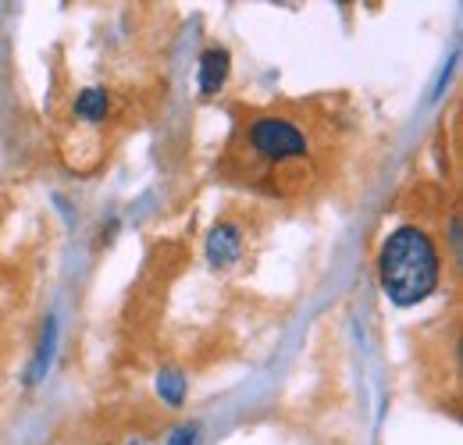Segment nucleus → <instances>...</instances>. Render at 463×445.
I'll use <instances>...</instances> for the list:
<instances>
[{
	"mask_svg": "<svg viewBox=\"0 0 463 445\" xmlns=\"http://www.w3.org/2000/svg\"><path fill=\"white\" fill-rule=\"evenodd\" d=\"M378 279L385 296L396 307H417L424 303L442 279V260L435 250V239L417 228V224H400L378 253Z\"/></svg>",
	"mask_w": 463,
	"mask_h": 445,
	"instance_id": "obj_1",
	"label": "nucleus"
},
{
	"mask_svg": "<svg viewBox=\"0 0 463 445\" xmlns=\"http://www.w3.org/2000/svg\"><path fill=\"white\" fill-rule=\"evenodd\" d=\"M250 139V150L268 161V165H286V161H299L307 157V136L292 125L289 118H275V114H264L250 125L246 132Z\"/></svg>",
	"mask_w": 463,
	"mask_h": 445,
	"instance_id": "obj_2",
	"label": "nucleus"
},
{
	"mask_svg": "<svg viewBox=\"0 0 463 445\" xmlns=\"http://www.w3.org/2000/svg\"><path fill=\"white\" fill-rule=\"evenodd\" d=\"M203 250H207V260L214 268H232L239 260V253H242V232H239V224L232 222L214 224L207 232V246Z\"/></svg>",
	"mask_w": 463,
	"mask_h": 445,
	"instance_id": "obj_3",
	"label": "nucleus"
},
{
	"mask_svg": "<svg viewBox=\"0 0 463 445\" xmlns=\"http://www.w3.org/2000/svg\"><path fill=\"white\" fill-rule=\"evenodd\" d=\"M232 54L225 47H211L200 54V97H218L222 86L229 82Z\"/></svg>",
	"mask_w": 463,
	"mask_h": 445,
	"instance_id": "obj_4",
	"label": "nucleus"
},
{
	"mask_svg": "<svg viewBox=\"0 0 463 445\" xmlns=\"http://www.w3.org/2000/svg\"><path fill=\"white\" fill-rule=\"evenodd\" d=\"M108 108H111V100H108V90H100V86H90V90H82V93L75 97V114H79L82 121H90V125L104 121V118H108Z\"/></svg>",
	"mask_w": 463,
	"mask_h": 445,
	"instance_id": "obj_5",
	"label": "nucleus"
},
{
	"mask_svg": "<svg viewBox=\"0 0 463 445\" xmlns=\"http://www.w3.org/2000/svg\"><path fill=\"white\" fill-rule=\"evenodd\" d=\"M185 389H189V382H185V374H182L178 367H165V371L157 374V395H161L168 406H182V402H185Z\"/></svg>",
	"mask_w": 463,
	"mask_h": 445,
	"instance_id": "obj_6",
	"label": "nucleus"
},
{
	"mask_svg": "<svg viewBox=\"0 0 463 445\" xmlns=\"http://www.w3.org/2000/svg\"><path fill=\"white\" fill-rule=\"evenodd\" d=\"M54 338H58V325H54V317H47V328H43V342H40V353H36V364H33V371H29V385H36L43 374H47V367H51V356H54Z\"/></svg>",
	"mask_w": 463,
	"mask_h": 445,
	"instance_id": "obj_7",
	"label": "nucleus"
},
{
	"mask_svg": "<svg viewBox=\"0 0 463 445\" xmlns=\"http://www.w3.org/2000/svg\"><path fill=\"white\" fill-rule=\"evenodd\" d=\"M196 435H200L196 424H182V428H175L172 439H168L165 445H196Z\"/></svg>",
	"mask_w": 463,
	"mask_h": 445,
	"instance_id": "obj_8",
	"label": "nucleus"
}]
</instances>
